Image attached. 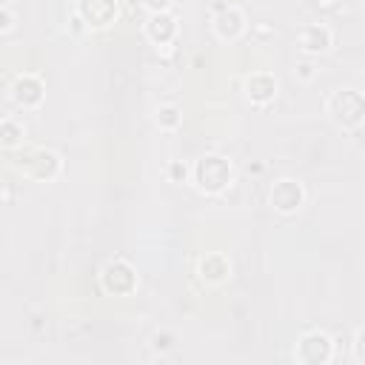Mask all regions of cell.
<instances>
[{
    "label": "cell",
    "mask_w": 365,
    "mask_h": 365,
    "mask_svg": "<svg viewBox=\"0 0 365 365\" xmlns=\"http://www.w3.org/2000/svg\"><path fill=\"white\" fill-rule=\"evenodd\" d=\"M305 197L308 191L297 177H277L268 188V205L277 214H297L305 205Z\"/></svg>",
    "instance_id": "5b68a950"
},
{
    "label": "cell",
    "mask_w": 365,
    "mask_h": 365,
    "mask_svg": "<svg viewBox=\"0 0 365 365\" xmlns=\"http://www.w3.org/2000/svg\"><path fill=\"white\" fill-rule=\"evenodd\" d=\"M143 31H145L148 43H154L157 48L160 46H171L177 40V17L171 11H154V14H148Z\"/></svg>",
    "instance_id": "7c38bea8"
},
{
    "label": "cell",
    "mask_w": 365,
    "mask_h": 365,
    "mask_svg": "<svg viewBox=\"0 0 365 365\" xmlns=\"http://www.w3.org/2000/svg\"><path fill=\"white\" fill-rule=\"evenodd\" d=\"M334 43V34L325 23H305L299 31H297V48L308 57H319L331 48Z\"/></svg>",
    "instance_id": "30bf717a"
},
{
    "label": "cell",
    "mask_w": 365,
    "mask_h": 365,
    "mask_svg": "<svg viewBox=\"0 0 365 365\" xmlns=\"http://www.w3.org/2000/svg\"><path fill=\"white\" fill-rule=\"evenodd\" d=\"M331 356H334V339L325 331L317 328L297 339L294 359L299 365H325V362H331Z\"/></svg>",
    "instance_id": "8992f818"
},
{
    "label": "cell",
    "mask_w": 365,
    "mask_h": 365,
    "mask_svg": "<svg viewBox=\"0 0 365 365\" xmlns=\"http://www.w3.org/2000/svg\"><path fill=\"white\" fill-rule=\"evenodd\" d=\"M191 182L208 197L225 194L234 182V165L222 154H205L191 165Z\"/></svg>",
    "instance_id": "6da1fadb"
},
{
    "label": "cell",
    "mask_w": 365,
    "mask_h": 365,
    "mask_svg": "<svg viewBox=\"0 0 365 365\" xmlns=\"http://www.w3.org/2000/svg\"><path fill=\"white\" fill-rule=\"evenodd\" d=\"M11 165L34 182H51L63 171V160L51 148H23V151L14 154Z\"/></svg>",
    "instance_id": "3957f363"
},
{
    "label": "cell",
    "mask_w": 365,
    "mask_h": 365,
    "mask_svg": "<svg viewBox=\"0 0 365 365\" xmlns=\"http://www.w3.org/2000/svg\"><path fill=\"white\" fill-rule=\"evenodd\" d=\"M140 285L137 268L123 259V257H111L103 268H100V288L111 297H131Z\"/></svg>",
    "instance_id": "277c9868"
},
{
    "label": "cell",
    "mask_w": 365,
    "mask_h": 365,
    "mask_svg": "<svg viewBox=\"0 0 365 365\" xmlns=\"http://www.w3.org/2000/svg\"><path fill=\"white\" fill-rule=\"evenodd\" d=\"M9 97H11L20 108H37V106L43 103V97H46V83H43L37 74L23 71V74H17V77L11 80Z\"/></svg>",
    "instance_id": "52a82bcc"
},
{
    "label": "cell",
    "mask_w": 365,
    "mask_h": 365,
    "mask_svg": "<svg viewBox=\"0 0 365 365\" xmlns=\"http://www.w3.org/2000/svg\"><path fill=\"white\" fill-rule=\"evenodd\" d=\"M211 29L220 40H237L242 31H245V14L240 6L234 3H222L217 6L214 17H211Z\"/></svg>",
    "instance_id": "ba28073f"
},
{
    "label": "cell",
    "mask_w": 365,
    "mask_h": 365,
    "mask_svg": "<svg viewBox=\"0 0 365 365\" xmlns=\"http://www.w3.org/2000/svg\"><path fill=\"white\" fill-rule=\"evenodd\" d=\"M294 77H297L299 83H311V80L317 77V66H314L311 60H302V63H297V68H294Z\"/></svg>",
    "instance_id": "e0dca14e"
},
{
    "label": "cell",
    "mask_w": 365,
    "mask_h": 365,
    "mask_svg": "<svg viewBox=\"0 0 365 365\" xmlns=\"http://www.w3.org/2000/svg\"><path fill=\"white\" fill-rule=\"evenodd\" d=\"M165 174H168L171 182H185L191 177V165H185L182 160H171L168 168H165Z\"/></svg>",
    "instance_id": "2e32d148"
},
{
    "label": "cell",
    "mask_w": 365,
    "mask_h": 365,
    "mask_svg": "<svg viewBox=\"0 0 365 365\" xmlns=\"http://www.w3.org/2000/svg\"><path fill=\"white\" fill-rule=\"evenodd\" d=\"M23 137H26V125L17 117L9 114V117L0 120V143H3V148H17L23 143Z\"/></svg>",
    "instance_id": "9a60e30c"
},
{
    "label": "cell",
    "mask_w": 365,
    "mask_h": 365,
    "mask_svg": "<svg viewBox=\"0 0 365 365\" xmlns=\"http://www.w3.org/2000/svg\"><path fill=\"white\" fill-rule=\"evenodd\" d=\"M154 123L160 131H177L182 125V108L174 103H160L154 111Z\"/></svg>",
    "instance_id": "5bb4252c"
},
{
    "label": "cell",
    "mask_w": 365,
    "mask_h": 365,
    "mask_svg": "<svg viewBox=\"0 0 365 365\" xmlns=\"http://www.w3.org/2000/svg\"><path fill=\"white\" fill-rule=\"evenodd\" d=\"M151 348H154V351H168V348H174V334H168V331L154 334V336H151Z\"/></svg>",
    "instance_id": "ac0fdd59"
},
{
    "label": "cell",
    "mask_w": 365,
    "mask_h": 365,
    "mask_svg": "<svg viewBox=\"0 0 365 365\" xmlns=\"http://www.w3.org/2000/svg\"><path fill=\"white\" fill-rule=\"evenodd\" d=\"M354 359L365 365V328H359L354 336Z\"/></svg>",
    "instance_id": "ffe728a7"
},
{
    "label": "cell",
    "mask_w": 365,
    "mask_h": 365,
    "mask_svg": "<svg viewBox=\"0 0 365 365\" xmlns=\"http://www.w3.org/2000/svg\"><path fill=\"white\" fill-rule=\"evenodd\" d=\"M14 29V9L9 6V3H3L0 6V31L6 34V31H11Z\"/></svg>",
    "instance_id": "d6986e66"
},
{
    "label": "cell",
    "mask_w": 365,
    "mask_h": 365,
    "mask_svg": "<svg viewBox=\"0 0 365 365\" xmlns=\"http://www.w3.org/2000/svg\"><path fill=\"white\" fill-rule=\"evenodd\" d=\"M120 0H77V14L88 29H106L117 20Z\"/></svg>",
    "instance_id": "9c48e42d"
},
{
    "label": "cell",
    "mask_w": 365,
    "mask_h": 365,
    "mask_svg": "<svg viewBox=\"0 0 365 365\" xmlns=\"http://www.w3.org/2000/svg\"><path fill=\"white\" fill-rule=\"evenodd\" d=\"M197 274L208 285H222V282L231 279V259L220 251H211L197 262Z\"/></svg>",
    "instance_id": "4fadbf2b"
},
{
    "label": "cell",
    "mask_w": 365,
    "mask_h": 365,
    "mask_svg": "<svg viewBox=\"0 0 365 365\" xmlns=\"http://www.w3.org/2000/svg\"><path fill=\"white\" fill-rule=\"evenodd\" d=\"M325 114L339 128H356L365 123V94L354 86L334 88L325 100Z\"/></svg>",
    "instance_id": "7a4b0ae2"
},
{
    "label": "cell",
    "mask_w": 365,
    "mask_h": 365,
    "mask_svg": "<svg viewBox=\"0 0 365 365\" xmlns=\"http://www.w3.org/2000/svg\"><path fill=\"white\" fill-rule=\"evenodd\" d=\"M145 9H148V14H154V11H168L171 6H174V0H140Z\"/></svg>",
    "instance_id": "44dd1931"
},
{
    "label": "cell",
    "mask_w": 365,
    "mask_h": 365,
    "mask_svg": "<svg viewBox=\"0 0 365 365\" xmlns=\"http://www.w3.org/2000/svg\"><path fill=\"white\" fill-rule=\"evenodd\" d=\"M242 91H245L248 103L268 106V103H274V97L279 91V83H277V77L271 71H251L245 77V83H242Z\"/></svg>",
    "instance_id": "8fae6325"
}]
</instances>
